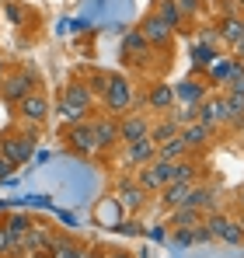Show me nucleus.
Listing matches in <instances>:
<instances>
[{"label":"nucleus","mask_w":244,"mask_h":258,"mask_svg":"<svg viewBox=\"0 0 244 258\" xmlns=\"http://www.w3.org/2000/svg\"><path fill=\"white\" fill-rule=\"evenodd\" d=\"M189 192H192L189 181H167V185L161 188V203L167 206V210H178V206L189 203Z\"/></svg>","instance_id":"412c9836"},{"label":"nucleus","mask_w":244,"mask_h":258,"mask_svg":"<svg viewBox=\"0 0 244 258\" xmlns=\"http://www.w3.org/2000/svg\"><path fill=\"white\" fill-rule=\"evenodd\" d=\"M154 157H157V147H154L150 136L133 140V143H126V150H122V164H126V168H143V164H150Z\"/></svg>","instance_id":"ddd939ff"},{"label":"nucleus","mask_w":244,"mask_h":258,"mask_svg":"<svg viewBox=\"0 0 244 258\" xmlns=\"http://www.w3.org/2000/svg\"><path fill=\"white\" fill-rule=\"evenodd\" d=\"M115 196H119V203L129 210V213H136V210H143V206H147V192L140 188V181H136V178H126V174H122L119 181H115Z\"/></svg>","instance_id":"dca6fc26"},{"label":"nucleus","mask_w":244,"mask_h":258,"mask_svg":"<svg viewBox=\"0 0 244 258\" xmlns=\"http://www.w3.org/2000/svg\"><path fill=\"white\" fill-rule=\"evenodd\" d=\"M171 164H174V161H161V157H154L150 164H143V168L136 171V181H140V188H143L147 196H157L164 185L171 181Z\"/></svg>","instance_id":"20e7f679"},{"label":"nucleus","mask_w":244,"mask_h":258,"mask_svg":"<svg viewBox=\"0 0 244 258\" xmlns=\"http://www.w3.org/2000/svg\"><path fill=\"white\" fill-rule=\"evenodd\" d=\"M199 174H203V164L192 161V157H181V161L171 164V181H189V185H196Z\"/></svg>","instance_id":"5701e85b"},{"label":"nucleus","mask_w":244,"mask_h":258,"mask_svg":"<svg viewBox=\"0 0 244 258\" xmlns=\"http://www.w3.org/2000/svg\"><path fill=\"white\" fill-rule=\"evenodd\" d=\"M237 7H241V11H244V0H237Z\"/></svg>","instance_id":"37998d69"},{"label":"nucleus","mask_w":244,"mask_h":258,"mask_svg":"<svg viewBox=\"0 0 244 258\" xmlns=\"http://www.w3.org/2000/svg\"><path fill=\"white\" fill-rule=\"evenodd\" d=\"M178 136L185 140V147H189V154H203L206 147L213 143V136H216V129H209L206 122H189V126H181L178 129Z\"/></svg>","instance_id":"2eb2a0df"},{"label":"nucleus","mask_w":244,"mask_h":258,"mask_svg":"<svg viewBox=\"0 0 244 258\" xmlns=\"http://www.w3.org/2000/svg\"><path fill=\"white\" fill-rule=\"evenodd\" d=\"M230 67H234V59H223V63H216V67L209 63V67H206V77H209L213 84H223L227 74H230Z\"/></svg>","instance_id":"473e14b6"},{"label":"nucleus","mask_w":244,"mask_h":258,"mask_svg":"<svg viewBox=\"0 0 244 258\" xmlns=\"http://www.w3.org/2000/svg\"><path fill=\"white\" fill-rule=\"evenodd\" d=\"M213 59H216V49L213 45H199L196 49V67H209Z\"/></svg>","instance_id":"c9c22d12"},{"label":"nucleus","mask_w":244,"mask_h":258,"mask_svg":"<svg viewBox=\"0 0 244 258\" xmlns=\"http://www.w3.org/2000/svg\"><path fill=\"white\" fill-rule=\"evenodd\" d=\"M11 174H14V164H11V161H7V157L0 154V181H7Z\"/></svg>","instance_id":"4c0bfd02"},{"label":"nucleus","mask_w":244,"mask_h":258,"mask_svg":"<svg viewBox=\"0 0 244 258\" xmlns=\"http://www.w3.org/2000/svg\"><path fill=\"white\" fill-rule=\"evenodd\" d=\"M230 49H234V59H237V63H244V35H241L234 45H230Z\"/></svg>","instance_id":"58836bf2"},{"label":"nucleus","mask_w":244,"mask_h":258,"mask_svg":"<svg viewBox=\"0 0 244 258\" xmlns=\"http://www.w3.org/2000/svg\"><path fill=\"white\" fill-rule=\"evenodd\" d=\"M18 115H21L28 126H45V122H49V101L42 98L39 91H32V94H25V98L18 101Z\"/></svg>","instance_id":"9b49d317"},{"label":"nucleus","mask_w":244,"mask_h":258,"mask_svg":"<svg viewBox=\"0 0 244 258\" xmlns=\"http://www.w3.org/2000/svg\"><path fill=\"white\" fill-rule=\"evenodd\" d=\"M241 210H244V192H241Z\"/></svg>","instance_id":"c03bdc74"},{"label":"nucleus","mask_w":244,"mask_h":258,"mask_svg":"<svg viewBox=\"0 0 244 258\" xmlns=\"http://www.w3.org/2000/svg\"><path fill=\"white\" fill-rule=\"evenodd\" d=\"M18 251H21V248H18V244H14V241L7 237V230L0 227V258H14Z\"/></svg>","instance_id":"f704fd0d"},{"label":"nucleus","mask_w":244,"mask_h":258,"mask_svg":"<svg viewBox=\"0 0 244 258\" xmlns=\"http://www.w3.org/2000/svg\"><path fill=\"white\" fill-rule=\"evenodd\" d=\"M32 150H35V126L25 129V133H7V136H0V154L18 168V164H25L28 157H32Z\"/></svg>","instance_id":"7ed1b4c3"},{"label":"nucleus","mask_w":244,"mask_h":258,"mask_svg":"<svg viewBox=\"0 0 244 258\" xmlns=\"http://www.w3.org/2000/svg\"><path fill=\"white\" fill-rule=\"evenodd\" d=\"M84 77H87L84 84L91 87V94H94V98H101V94H105V87H108V77H112V74H108V70H98V67H84Z\"/></svg>","instance_id":"c756f323"},{"label":"nucleus","mask_w":244,"mask_h":258,"mask_svg":"<svg viewBox=\"0 0 244 258\" xmlns=\"http://www.w3.org/2000/svg\"><path fill=\"white\" fill-rule=\"evenodd\" d=\"M122 49H126V59H133L136 67H147V63L154 59V45H150L147 39H143V35H140V28H133V32L126 35Z\"/></svg>","instance_id":"a211bd4d"},{"label":"nucleus","mask_w":244,"mask_h":258,"mask_svg":"<svg viewBox=\"0 0 244 258\" xmlns=\"http://www.w3.org/2000/svg\"><path fill=\"white\" fill-rule=\"evenodd\" d=\"M94 101H98V98L91 94V87L77 77V81H70V84L63 87V94H59V112H63L70 122H84V119H91Z\"/></svg>","instance_id":"f257e3e1"},{"label":"nucleus","mask_w":244,"mask_h":258,"mask_svg":"<svg viewBox=\"0 0 244 258\" xmlns=\"http://www.w3.org/2000/svg\"><path fill=\"white\" fill-rule=\"evenodd\" d=\"M81 244L77 241H70V237H63V234H56V241H52V251L49 258H81Z\"/></svg>","instance_id":"7c9ffc66"},{"label":"nucleus","mask_w":244,"mask_h":258,"mask_svg":"<svg viewBox=\"0 0 244 258\" xmlns=\"http://www.w3.org/2000/svg\"><path fill=\"white\" fill-rule=\"evenodd\" d=\"M0 227L7 230V237H11L14 244H21V237H25V234H28V227H32V216H25V213H7Z\"/></svg>","instance_id":"393cba45"},{"label":"nucleus","mask_w":244,"mask_h":258,"mask_svg":"<svg viewBox=\"0 0 244 258\" xmlns=\"http://www.w3.org/2000/svg\"><path fill=\"white\" fill-rule=\"evenodd\" d=\"M81 258H94V255H91V251H81Z\"/></svg>","instance_id":"a19ab883"},{"label":"nucleus","mask_w":244,"mask_h":258,"mask_svg":"<svg viewBox=\"0 0 244 258\" xmlns=\"http://www.w3.org/2000/svg\"><path fill=\"white\" fill-rule=\"evenodd\" d=\"M157 157H161V161H181V157H192V154H189L185 140H181V136H174V140H167V143L157 147Z\"/></svg>","instance_id":"c85d7f7f"},{"label":"nucleus","mask_w":244,"mask_h":258,"mask_svg":"<svg viewBox=\"0 0 244 258\" xmlns=\"http://www.w3.org/2000/svg\"><path fill=\"white\" fill-rule=\"evenodd\" d=\"M178 122L164 112V115H157V119H150V140H154V147H161V143H167V140H174L178 136Z\"/></svg>","instance_id":"aec40b11"},{"label":"nucleus","mask_w":244,"mask_h":258,"mask_svg":"<svg viewBox=\"0 0 244 258\" xmlns=\"http://www.w3.org/2000/svg\"><path fill=\"white\" fill-rule=\"evenodd\" d=\"M112 258H129V255H126V251H115V255H112Z\"/></svg>","instance_id":"ea45409f"},{"label":"nucleus","mask_w":244,"mask_h":258,"mask_svg":"<svg viewBox=\"0 0 244 258\" xmlns=\"http://www.w3.org/2000/svg\"><path fill=\"white\" fill-rule=\"evenodd\" d=\"M213 203H216V192H213V185H192V192H189V203L185 206H192V210H213Z\"/></svg>","instance_id":"bb28decb"},{"label":"nucleus","mask_w":244,"mask_h":258,"mask_svg":"<svg viewBox=\"0 0 244 258\" xmlns=\"http://www.w3.org/2000/svg\"><path fill=\"white\" fill-rule=\"evenodd\" d=\"M133 81L129 77H122V74H112L108 77V87H105V94H101V105H105V115H126L129 108H133Z\"/></svg>","instance_id":"f03ea898"},{"label":"nucleus","mask_w":244,"mask_h":258,"mask_svg":"<svg viewBox=\"0 0 244 258\" xmlns=\"http://www.w3.org/2000/svg\"><path fill=\"white\" fill-rule=\"evenodd\" d=\"M223 108H227V129H241L244 126V94L223 91Z\"/></svg>","instance_id":"b1692460"},{"label":"nucleus","mask_w":244,"mask_h":258,"mask_svg":"<svg viewBox=\"0 0 244 258\" xmlns=\"http://www.w3.org/2000/svg\"><path fill=\"white\" fill-rule=\"evenodd\" d=\"M52 241H56V234L49 230V227H39V223H32L28 227V234L21 237V251L25 255H39V258H49V251H52Z\"/></svg>","instance_id":"6e6552de"},{"label":"nucleus","mask_w":244,"mask_h":258,"mask_svg":"<svg viewBox=\"0 0 244 258\" xmlns=\"http://www.w3.org/2000/svg\"><path fill=\"white\" fill-rule=\"evenodd\" d=\"M216 35H220V42L234 45L237 39L244 35V14H227V18H220V28H216Z\"/></svg>","instance_id":"4be33fe9"},{"label":"nucleus","mask_w":244,"mask_h":258,"mask_svg":"<svg viewBox=\"0 0 244 258\" xmlns=\"http://www.w3.org/2000/svg\"><path fill=\"white\" fill-rule=\"evenodd\" d=\"M4 74H7V67H4V63H0V77H4Z\"/></svg>","instance_id":"79ce46f5"},{"label":"nucleus","mask_w":244,"mask_h":258,"mask_svg":"<svg viewBox=\"0 0 244 258\" xmlns=\"http://www.w3.org/2000/svg\"><path fill=\"white\" fill-rule=\"evenodd\" d=\"M223 91H230V94H244V63L234 59V67H230V74H227V81H223Z\"/></svg>","instance_id":"2f4dec72"},{"label":"nucleus","mask_w":244,"mask_h":258,"mask_svg":"<svg viewBox=\"0 0 244 258\" xmlns=\"http://www.w3.org/2000/svg\"><path fill=\"white\" fill-rule=\"evenodd\" d=\"M167 115H171L178 126H189V122H196V108H192V105H174Z\"/></svg>","instance_id":"72a5a7b5"},{"label":"nucleus","mask_w":244,"mask_h":258,"mask_svg":"<svg viewBox=\"0 0 244 258\" xmlns=\"http://www.w3.org/2000/svg\"><path fill=\"white\" fill-rule=\"evenodd\" d=\"M157 18H161L167 28H174V32H181L185 28V18H181V11H178V4L174 0H157V11H154Z\"/></svg>","instance_id":"a878e982"},{"label":"nucleus","mask_w":244,"mask_h":258,"mask_svg":"<svg viewBox=\"0 0 244 258\" xmlns=\"http://www.w3.org/2000/svg\"><path fill=\"white\" fill-rule=\"evenodd\" d=\"M174 4H178V11H181V18H185V21L199 14V0H174Z\"/></svg>","instance_id":"e433bc0d"},{"label":"nucleus","mask_w":244,"mask_h":258,"mask_svg":"<svg viewBox=\"0 0 244 258\" xmlns=\"http://www.w3.org/2000/svg\"><path fill=\"white\" fill-rule=\"evenodd\" d=\"M32 91H35V74L32 70H18V74H4L0 77V98L11 101V105H18Z\"/></svg>","instance_id":"39448f33"},{"label":"nucleus","mask_w":244,"mask_h":258,"mask_svg":"<svg viewBox=\"0 0 244 258\" xmlns=\"http://www.w3.org/2000/svg\"><path fill=\"white\" fill-rule=\"evenodd\" d=\"M143 136H150V119L143 115V112H126L119 115V143H133V140H143Z\"/></svg>","instance_id":"f8f14e48"},{"label":"nucleus","mask_w":244,"mask_h":258,"mask_svg":"<svg viewBox=\"0 0 244 258\" xmlns=\"http://www.w3.org/2000/svg\"><path fill=\"white\" fill-rule=\"evenodd\" d=\"M174 87V105H192V108H199V101L206 98V84L199 81H178Z\"/></svg>","instance_id":"6ab92c4d"},{"label":"nucleus","mask_w":244,"mask_h":258,"mask_svg":"<svg viewBox=\"0 0 244 258\" xmlns=\"http://www.w3.org/2000/svg\"><path fill=\"white\" fill-rule=\"evenodd\" d=\"M140 108H150V112H157V115L171 112V108H174V87L171 84H150L147 87V98L140 101Z\"/></svg>","instance_id":"f3484780"},{"label":"nucleus","mask_w":244,"mask_h":258,"mask_svg":"<svg viewBox=\"0 0 244 258\" xmlns=\"http://www.w3.org/2000/svg\"><path fill=\"white\" fill-rule=\"evenodd\" d=\"M196 119L206 122L209 129H227V108H223V94H206L203 101H199V108H196Z\"/></svg>","instance_id":"1a4fd4ad"},{"label":"nucleus","mask_w":244,"mask_h":258,"mask_svg":"<svg viewBox=\"0 0 244 258\" xmlns=\"http://www.w3.org/2000/svg\"><path fill=\"white\" fill-rule=\"evenodd\" d=\"M203 223L209 227L213 237H220L227 244H244V223L241 220H230L227 213H209V216H203Z\"/></svg>","instance_id":"423d86ee"},{"label":"nucleus","mask_w":244,"mask_h":258,"mask_svg":"<svg viewBox=\"0 0 244 258\" xmlns=\"http://www.w3.org/2000/svg\"><path fill=\"white\" fill-rule=\"evenodd\" d=\"M140 35L154 45V49H164V52H167L171 42H174V28H167L157 14H147V18L140 21Z\"/></svg>","instance_id":"9d476101"},{"label":"nucleus","mask_w":244,"mask_h":258,"mask_svg":"<svg viewBox=\"0 0 244 258\" xmlns=\"http://www.w3.org/2000/svg\"><path fill=\"white\" fill-rule=\"evenodd\" d=\"M171 223H174V227H185V230H192V227H199V223H203V210L178 206V210H171Z\"/></svg>","instance_id":"cd10ccee"},{"label":"nucleus","mask_w":244,"mask_h":258,"mask_svg":"<svg viewBox=\"0 0 244 258\" xmlns=\"http://www.w3.org/2000/svg\"><path fill=\"white\" fill-rule=\"evenodd\" d=\"M91 129H94V143H98L101 154L119 143V119L115 115H94L91 119Z\"/></svg>","instance_id":"4468645a"},{"label":"nucleus","mask_w":244,"mask_h":258,"mask_svg":"<svg viewBox=\"0 0 244 258\" xmlns=\"http://www.w3.org/2000/svg\"><path fill=\"white\" fill-rule=\"evenodd\" d=\"M67 147H70L74 154H81V157H94V154H101V150H98V143H94V129H91V119H84V122H74V126L67 129Z\"/></svg>","instance_id":"0eeeda50"}]
</instances>
